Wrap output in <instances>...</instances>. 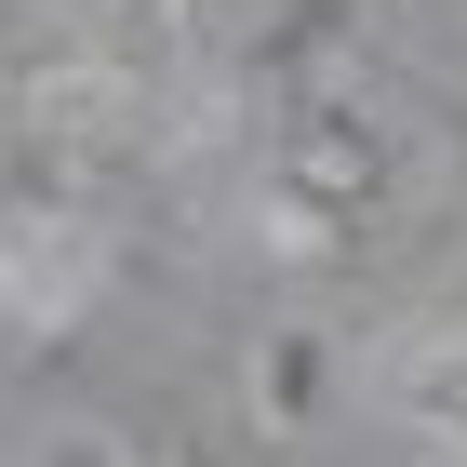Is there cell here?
<instances>
[{
	"instance_id": "obj_1",
	"label": "cell",
	"mask_w": 467,
	"mask_h": 467,
	"mask_svg": "<svg viewBox=\"0 0 467 467\" xmlns=\"http://www.w3.org/2000/svg\"><path fill=\"white\" fill-rule=\"evenodd\" d=\"M94 294H108V227L94 214H67V201L0 214V321L54 334V321H80Z\"/></svg>"
},
{
	"instance_id": "obj_2",
	"label": "cell",
	"mask_w": 467,
	"mask_h": 467,
	"mask_svg": "<svg viewBox=\"0 0 467 467\" xmlns=\"http://www.w3.org/2000/svg\"><path fill=\"white\" fill-rule=\"evenodd\" d=\"M400 400H414V428L467 441V334H414L400 348Z\"/></svg>"
}]
</instances>
